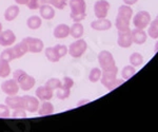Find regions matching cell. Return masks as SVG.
Here are the masks:
<instances>
[{
	"label": "cell",
	"mask_w": 158,
	"mask_h": 132,
	"mask_svg": "<svg viewBox=\"0 0 158 132\" xmlns=\"http://www.w3.org/2000/svg\"><path fill=\"white\" fill-rule=\"evenodd\" d=\"M117 74H118V68L116 66L101 70V83L109 91L114 90V89H116L124 83V79H118L117 78Z\"/></svg>",
	"instance_id": "obj_1"
},
{
	"label": "cell",
	"mask_w": 158,
	"mask_h": 132,
	"mask_svg": "<svg viewBox=\"0 0 158 132\" xmlns=\"http://www.w3.org/2000/svg\"><path fill=\"white\" fill-rule=\"evenodd\" d=\"M132 15H133V10L130 7V6L123 4L119 6L115 21V27L118 32L130 30V20L132 18Z\"/></svg>",
	"instance_id": "obj_2"
},
{
	"label": "cell",
	"mask_w": 158,
	"mask_h": 132,
	"mask_svg": "<svg viewBox=\"0 0 158 132\" xmlns=\"http://www.w3.org/2000/svg\"><path fill=\"white\" fill-rule=\"evenodd\" d=\"M70 17L74 22H81L86 17L85 0H70Z\"/></svg>",
	"instance_id": "obj_3"
},
{
	"label": "cell",
	"mask_w": 158,
	"mask_h": 132,
	"mask_svg": "<svg viewBox=\"0 0 158 132\" xmlns=\"http://www.w3.org/2000/svg\"><path fill=\"white\" fill-rule=\"evenodd\" d=\"M13 78L18 83L20 89L22 91H25V92L32 90L33 87L35 86V83H36V79L32 75L27 74L22 69L15 70L14 73H13Z\"/></svg>",
	"instance_id": "obj_4"
},
{
	"label": "cell",
	"mask_w": 158,
	"mask_h": 132,
	"mask_svg": "<svg viewBox=\"0 0 158 132\" xmlns=\"http://www.w3.org/2000/svg\"><path fill=\"white\" fill-rule=\"evenodd\" d=\"M88 49V44L85 39H76V41L72 42L68 49V53L73 58H80L85 53Z\"/></svg>",
	"instance_id": "obj_5"
},
{
	"label": "cell",
	"mask_w": 158,
	"mask_h": 132,
	"mask_svg": "<svg viewBox=\"0 0 158 132\" xmlns=\"http://www.w3.org/2000/svg\"><path fill=\"white\" fill-rule=\"evenodd\" d=\"M150 21H151V15L149 12L147 11H140L135 15L133 19L134 27L136 29H141L144 30L149 25Z\"/></svg>",
	"instance_id": "obj_6"
},
{
	"label": "cell",
	"mask_w": 158,
	"mask_h": 132,
	"mask_svg": "<svg viewBox=\"0 0 158 132\" xmlns=\"http://www.w3.org/2000/svg\"><path fill=\"white\" fill-rule=\"evenodd\" d=\"M22 41L27 45V50L30 53H40L44 48V44L41 39L36 37H25Z\"/></svg>",
	"instance_id": "obj_7"
},
{
	"label": "cell",
	"mask_w": 158,
	"mask_h": 132,
	"mask_svg": "<svg viewBox=\"0 0 158 132\" xmlns=\"http://www.w3.org/2000/svg\"><path fill=\"white\" fill-rule=\"evenodd\" d=\"M98 62H99V66L101 67V70L108 69V68H112V67H114V66H116L115 59H114L112 53L106 50L101 51L98 54Z\"/></svg>",
	"instance_id": "obj_8"
},
{
	"label": "cell",
	"mask_w": 158,
	"mask_h": 132,
	"mask_svg": "<svg viewBox=\"0 0 158 132\" xmlns=\"http://www.w3.org/2000/svg\"><path fill=\"white\" fill-rule=\"evenodd\" d=\"M110 6H111L106 0H97L94 4V14H95L96 18H106L108 16Z\"/></svg>",
	"instance_id": "obj_9"
},
{
	"label": "cell",
	"mask_w": 158,
	"mask_h": 132,
	"mask_svg": "<svg viewBox=\"0 0 158 132\" xmlns=\"http://www.w3.org/2000/svg\"><path fill=\"white\" fill-rule=\"evenodd\" d=\"M20 90L18 83L14 79H6L1 83V91L6 95H17Z\"/></svg>",
	"instance_id": "obj_10"
},
{
	"label": "cell",
	"mask_w": 158,
	"mask_h": 132,
	"mask_svg": "<svg viewBox=\"0 0 158 132\" xmlns=\"http://www.w3.org/2000/svg\"><path fill=\"white\" fill-rule=\"evenodd\" d=\"M23 108L27 110V112H37L40 106V100L36 96L24 95L23 96Z\"/></svg>",
	"instance_id": "obj_11"
},
{
	"label": "cell",
	"mask_w": 158,
	"mask_h": 132,
	"mask_svg": "<svg viewBox=\"0 0 158 132\" xmlns=\"http://www.w3.org/2000/svg\"><path fill=\"white\" fill-rule=\"evenodd\" d=\"M16 42V35L12 30H6L0 33V45L1 47H12Z\"/></svg>",
	"instance_id": "obj_12"
},
{
	"label": "cell",
	"mask_w": 158,
	"mask_h": 132,
	"mask_svg": "<svg viewBox=\"0 0 158 132\" xmlns=\"http://www.w3.org/2000/svg\"><path fill=\"white\" fill-rule=\"evenodd\" d=\"M35 96L40 101L44 100H51L54 96V90L48 88L47 86H41V87H38L35 91Z\"/></svg>",
	"instance_id": "obj_13"
},
{
	"label": "cell",
	"mask_w": 158,
	"mask_h": 132,
	"mask_svg": "<svg viewBox=\"0 0 158 132\" xmlns=\"http://www.w3.org/2000/svg\"><path fill=\"white\" fill-rule=\"evenodd\" d=\"M117 44L120 48H130L133 44L132 40V34L131 30H127V31L118 32V38H117Z\"/></svg>",
	"instance_id": "obj_14"
},
{
	"label": "cell",
	"mask_w": 158,
	"mask_h": 132,
	"mask_svg": "<svg viewBox=\"0 0 158 132\" xmlns=\"http://www.w3.org/2000/svg\"><path fill=\"white\" fill-rule=\"evenodd\" d=\"M4 104L9 107L11 110L14 109H19L23 108V96H18V95H7ZM24 109V108H23Z\"/></svg>",
	"instance_id": "obj_15"
},
{
	"label": "cell",
	"mask_w": 158,
	"mask_h": 132,
	"mask_svg": "<svg viewBox=\"0 0 158 132\" xmlns=\"http://www.w3.org/2000/svg\"><path fill=\"white\" fill-rule=\"evenodd\" d=\"M38 11H39V16L41 17L42 19H45V20L53 19L55 17V14H56L55 9L49 3L41 4Z\"/></svg>",
	"instance_id": "obj_16"
},
{
	"label": "cell",
	"mask_w": 158,
	"mask_h": 132,
	"mask_svg": "<svg viewBox=\"0 0 158 132\" xmlns=\"http://www.w3.org/2000/svg\"><path fill=\"white\" fill-rule=\"evenodd\" d=\"M91 28L95 31H108L112 28V22L106 18L97 19L91 22Z\"/></svg>",
	"instance_id": "obj_17"
},
{
	"label": "cell",
	"mask_w": 158,
	"mask_h": 132,
	"mask_svg": "<svg viewBox=\"0 0 158 132\" xmlns=\"http://www.w3.org/2000/svg\"><path fill=\"white\" fill-rule=\"evenodd\" d=\"M12 52H13V56H14V59H18V58H21L22 56H24L27 53H29V50H27V45L24 44L23 41L19 42V44L12 45L11 47Z\"/></svg>",
	"instance_id": "obj_18"
},
{
	"label": "cell",
	"mask_w": 158,
	"mask_h": 132,
	"mask_svg": "<svg viewBox=\"0 0 158 132\" xmlns=\"http://www.w3.org/2000/svg\"><path fill=\"white\" fill-rule=\"evenodd\" d=\"M53 35L56 39H64L70 35V27L65 23H60L54 29Z\"/></svg>",
	"instance_id": "obj_19"
},
{
	"label": "cell",
	"mask_w": 158,
	"mask_h": 132,
	"mask_svg": "<svg viewBox=\"0 0 158 132\" xmlns=\"http://www.w3.org/2000/svg\"><path fill=\"white\" fill-rule=\"evenodd\" d=\"M38 114L40 116H48V115H51L55 112V108H54V105L51 103L50 100H44L42 101V104H40L39 106V109H38Z\"/></svg>",
	"instance_id": "obj_20"
},
{
	"label": "cell",
	"mask_w": 158,
	"mask_h": 132,
	"mask_svg": "<svg viewBox=\"0 0 158 132\" xmlns=\"http://www.w3.org/2000/svg\"><path fill=\"white\" fill-rule=\"evenodd\" d=\"M132 34V40L133 42H135L136 45H143L147 40V33L144 32V30L141 29H136L131 31Z\"/></svg>",
	"instance_id": "obj_21"
},
{
	"label": "cell",
	"mask_w": 158,
	"mask_h": 132,
	"mask_svg": "<svg viewBox=\"0 0 158 132\" xmlns=\"http://www.w3.org/2000/svg\"><path fill=\"white\" fill-rule=\"evenodd\" d=\"M19 13H20V9L18 6V4L10 6L6 11H4V19H6V21L11 22L18 17Z\"/></svg>",
	"instance_id": "obj_22"
},
{
	"label": "cell",
	"mask_w": 158,
	"mask_h": 132,
	"mask_svg": "<svg viewBox=\"0 0 158 132\" xmlns=\"http://www.w3.org/2000/svg\"><path fill=\"white\" fill-rule=\"evenodd\" d=\"M85 34V28L80 22H74L72 27H70V35L74 39H79Z\"/></svg>",
	"instance_id": "obj_23"
},
{
	"label": "cell",
	"mask_w": 158,
	"mask_h": 132,
	"mask_svg": "<svg viewBox=\"0 0 158 132\" xmlns=\"http://www.w3.org/2000/svg\"><path fill=\"white\" fill-rule=\"evenodd\" d=\"M42 24V18L38 15H32L27 20V25L30 30L32 31H36L39 29Z\"/></svg>",
	"instance_id": "obj_24"
},
{
	"label": "cell",
	"mask_w": 158,
	"mask_h": 132,
	"mask_svg": "<svg viewBox=\"0 0 158 132\" xmlns=\"http://www.w3.org/2000/svg\"><path fill=\"white\" fill-rule=\"evenodd\" d=\"M45 57L48 58V60L51 62H58L61 59L60 56L58 55L57 51H56L55 47H49L44 50Z\"/></svg>",
	"instance_id": "obj_25"
},
{
	"label": "cell",
	"mask_w": 158,
	"mask_h": 132,
	"mask_svg": "<svg viewBox=\"0 0 158 132\" xmlns=\"http://www.w3.org/2000/svg\"><path fill=\"white\" fill-rule=\"evenodd\" d=\"M11 66L9 62L0 59V78H6L11 74Z\"/></svg>",
	"instance_id": "obj_26"
},
{
	"label": "cell",
	"mask_w": 158,
	"mask_h": 132,
	"mask_svg": "<svg viewBox=\"0 0 158 132\" xmlns=\"http://www.w3.org/2000/svg\"><path fill=\"white\" fill-rule=\"evenodd\" d=\"M56 97L58 98V100H67V98L70 97L71 95V89H67L64 87H62L61 86L60 88H58L57 90H56Z\"/></svg>",
	"instance_id": "obj_27"
},
{
	"label": "cell",
	"mask_w": 158,
	"mask_h": 132,
	"mask_svg": "<svg viewBox=\"0 0 158 132\" xmlns=\"http://www.w3.org/2000/svg\"><path fill=\"white\" fill-rule=\"evenodd\" d=\"M130 62L133 67H140L143 62V57L138 52H135L130 56Z\"/></svg>",
	"instance_id": "obj_28"
},
{
	"label": "cell",
	"mask_w": 158,
	"mask_h": 132,
	"mask_svg": "<svg viewBox=\"0 0 158 132\" xmlns=\"http://www.w3.org/2000/svg\"><path fill=\"white\" fill-rule=\"evenodd\" d=\"M135 73H136V70H135V67L133 66H126V67L122 69L121 71V75H122V78L124 80H128L130 78L133 76Z\"/></svg>",
	"instance_id": "obj_29"
},
{
	"label": "cell",
	"mask_w": 158,
	"mask_h": 132,
	"mask_svg": "<svg viewBox=\"0 0 158 132\" xmlns=\"http://www.w3.org/2000/svg\"><path fill=\"white\" fill-rule=\"evenodd\" d=\"M45 86H47L48 88H50V89H52V90L55 91L62 86V80L58 79V78H56V77H52V78H50V79L47 80Z\"/></svg>",
	"instance_id": "obj_30"
},
{
	"label": "cell",
	"mask_w": 158,
	"mask_h": 132,
	"mask_svg": "<svg viewBox=\"0 0 158 132\" xmlns=\"http://www.w3.org/2000/svg\"><path fill=\"white\" fill-rule=\"evenodd\" d=\"M101 78V70L99 68H93L89 74V80L91 83H97Z\"/></svg>",
	"instance_id": "obj_31"
},
{
	"label": "cell",
	"mask_w": 158,
	"mask_h": 132,
	"mask_svg": "<svg viewBox=\"0 0 158 132\" xmlns=\"http://www.w3.org/2000/svg\"><path fill=\"white\" fill-rule=\"evenodd\" d=\"M149 36L153 38V39H156L158 38V19H154L152 21V23L150 24L149 28Z\"/></svg>",
	"instance_id": "obj_32"
},
{
	"label": "cell",
	"mask_w": 158,
	"mask_h": 132,
	"mask_svg": "<svg viewBox=\"0 0 158 132\" xmlns=\"http://www.w3.org/2000/svg\"><path fill=\"white\" fill-rule=\"evenodd\" d=\"M48 3L51 4L54 9L63 10L68 6V0H48Z\"/></svg>",
	"instance_id": "obj_33"
},
{
	"label": "cell",
	"mask_w": 158,
	"mask_h": 132,
	"mask_svg": "<svg viewBox=\"0 0 158 132\" xmlns=\"http://www.w3.org/2000/svg\"><path fill=\"white\" fill-rule=\"evenodd\" d=\"M0 59L6 60V62H11L12 60H14V56H13L11 47L6 48V50L2 51L1 54H0Z\"/></svg>",
	"instance_id": "obj_34"
},
{
	"label": "cell",
	"mask_w": 158,
	"mask_h": 132,
	"mask_svg": "<svg viewBox=\"0 0 158 132\" xmlns=\"http://www.w3.org/2000/svg\"><path fill=\"white\" fill-rule=\"evenodd\" d=\"M11 116L13 118H25L27 117V110L23 108L14 109L13 112H11Z\"/></svg>",
	"instance_id": "obj_35"
},
{
	"label": "cell",
	"mask_w": 158,
	"mask_h": 132,
	"mask_svg": "<svg viewBox=\"0 0 158 132\" xmlns=\"http://www.w3.org/2000/svg\"><path fill=\"white\" fill-rule=\"evenodd\" d=\"M11 116V109L6 104H0V118H9Z\"/></svg>",
	"instance_id": "obj_36"
},
{
	"label": "cell",
	"mask_w": 158,
	"mask_h": 132,
	"mask_svg": "<svg viewBox=\"0 0 158 132\" xmlns=\"http://www.w3.org/2000/svg\"><path fill=\"white\" fill-rule=\"evenodd\" d=\"M41 4H42L41 0H29L27 3V6L29 7L30 10L36 11V10H39V7Z\"/></svg>",
	"instance_id": "obj_37"
},
{
	"label": "cell",
	"mask_w": 158,
	"mask_h": 132,
	"mask_svg": "<svg viewBox=\"0 0 158 132\" xmlns=\"http://www.w3.org/2000/svg\"><path fill=\"white\" fill-rule=\"evenodd\" d=\"M55 49H56V51H57V53L60 56V58L64 57L65 55L68 54V47L64 45H56Z\"/></svg>",
	"instance_id": "obj_38"
},
{
	"label": "cell",
	"mask_w": 158,
	"mask_h": 132,
	"mask_svg": "<svg viewBox=\"0 0 158 132\" xmlns=\"http://www.w3.org/2000/svg\"><path fill=\"white\" fill-rule=\"evenodd\" d=\"M62 87L67 88V89H72L74 87V80L73 78L69 77V76H65L62 79Z\"/></svg>",
	"instance_id": "obj_39"
},
{
	"label": "cell",
	"mask_w": 158,
	"mask_h": 132,
	"mask_svg": "<svg viewBox=\"0 0 158 132\" xmlns=\"http://www.w3.org/2000/svg\"><path fill=\"white\" fill-rule=\"evenodd\" d=\"M137 1H138V0H123L124 4H127V6H133Z\"/></svg>",
	"instance_id": "obj_40"
},
{
	"label": "cell",
	"mask_w": 158,
	"mask_h": 132,
	"mask_svg": "<svg viewBox=\"0 0 158 132\" xmlns=\"http://www.w3.org/2000/svg\"><path fill=\"white\" fill-rule=\"evenodd\" d=\"M14 1L16 2V4H18V6H25L29 0H14Z\"/></svg>",
	"instance_id": "obj_41"
},
{
	"label": "cell",
	"mask_w": 158,
	"mask_h": 132,
	"mask_svg": "<svg viewBox=\"0 0 158 132\" xmlns=\"http://www.w3.org/2000/svg\"><path fill=\"white\" fill-rule=\"evenodd\" d=\"M88 103H90V100H82L78 101V104H77V107H80V106L85 105V104H88Z\"/></svg>",
	"instance_id": "obj_42"
},
{
	"label": "cell",
	"mask_w": 158,
	"mask_h": 132,
	"mask_svg": "<svg viewBox=\"0 0 158 132\" xmlns=\"http://www.w3.org/2000/svg\"><path fill=\"white\" fill-rule=\"evenodd\" d=\"M158 51V41L156 42V47H155V52H157Z\"/></svg>",
	"instance_id": "obj_43"
},
{
	"label": "cell",
	"mask_w": 158,
	"mask_h": 132,
	"mask_svg": "<svg viewBox=\"0 0 158 132\" xmlns=\"http://www.w3.org/2000/svg\"><path fill=\"white\" fill-rule=\"evenodd\" d=\"M2 31H3V30H2V23L0 22V33H1Z\"/></svg>",
	"instance_id": "obj_44"
},
{
	"label": "cell",
	"mask_w": 158,
	"mask_h": 132,
	"mask_svg": "<svg viewBox=\"0 0 158 132\" xmlns=\"http://www.w3.org/2000/svg\"><path fill=\"white\" fill-rule=\"evenodd\" d=\"M156 18H157V19H158V15H157V17H156Z\"/></svg>",
	"instance_id": "obj_45"
}]
</instances>
